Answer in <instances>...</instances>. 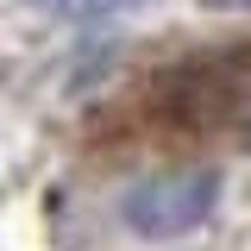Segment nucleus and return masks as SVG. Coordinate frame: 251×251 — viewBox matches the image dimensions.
Masks as SVG:
<instances>
[{
  "instance_id": "2",
  "label": "nucleus",
  "mask_w": 251,
  "mask_h": 251,
  "mask_svg": "<svg viewBox=\"0 0 251 251\" xmlns=\"http://www.w3.org/2000/svg\"><path fill=\"white\" fill-rule=\"evenodd\" d=\"M214 207H220V170L195 163V170L145 176V182L120 201V220L138 239H182V232H195Z\"/></svg>"
},
{
  "instance_id": "1",
  "label": "nucleus",
  "mask_w": 251,
  "mask_h": 251,
  "mask_svg": "<svg viewBox=\"0 0 251 251\" xmlns=\"http://www.w3.org/2000/svg\"><path fill=\"white\" fill-rule=\"evenodd\" d=\"M151 113L176 132H220L251 113V44L245 50H207L163 69L151 88Z\"/></svg>"
},
{
  "instance_id": "3",
  "label": "nucleus",
  "mask_w": 251,
  "mask_h": 251,
  "mask_svg": "<svg viewBox=\"0 0 251 251\" xmlns=\"http://www.w3.org/2000/svg\"><path fill=\"white\" fill-rule=\"evenodd\" d=\"M25 6L57 13V19H100V13H113V6H126V0H25Z\"/></svg>"
}]
</instances>
